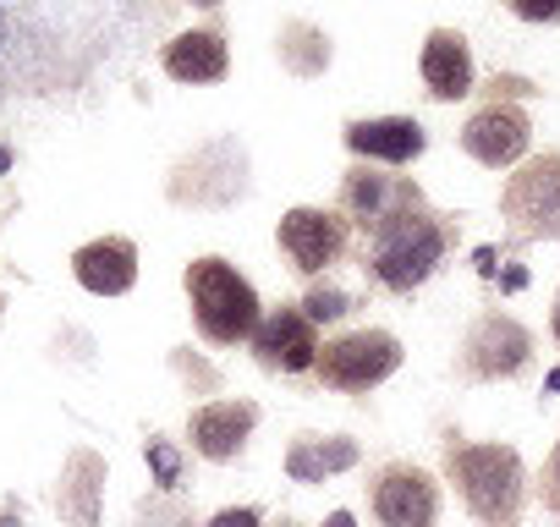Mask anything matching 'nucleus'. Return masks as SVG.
Returning a JSON list of instances; mask_svg holds the SVG:
<instances>
[{
	"label": "nucleus",
	"mask_w": 560,
	"mask_h": 527,
	"mask_svg": "<svg viewBox=\"0 0 560 527\" xmlns=\"http://www.w3.org/2000/svg\"><path fill=\"white\" fill-rule=\"evenodd\" d=\"M369 500H374L380 527H434V516H440V483L412 461L380 467L369 483Z\"/></svg>",
	"instance_id": "8"
},
{
	"label": "nucleus",
	"mask_w": 560,
	"mask_h": 527,
	"mask_svg": "<svg viewBox=\"0 0 560 527\" xmlns=\"http://www.w3.org/2000/svg\"><path fill=\"white\" fill-rule=\"evenodd\" d=\"M325 527H358V522H352V511H336V516H330Z\"/></svg>",
	"instance_id": "24"
},
{
	"label": "nucleus",
	"mask_w": 560,
	"mask_h": 527,
	"mask_svg": "<svg viewBox=\"0 0 560 527\" xmlns=\"http://www.w3.org/2000/svg\"><path fill=\"white\" fill-rule=\"evenodd\" d=\"M72 472H78V483H72V494H78L72 516H78V527H94V489L100 483H89V478H100V461L94 456H72Z\"/></svg>",
	"instance_id": "19"
},
{
	"label": "nucleus",
	"mask_w": 560,
	"mask_h": 527,
	"mask_svg": "<svg viewBox=\"0 0 560 527\" xmlns=\"http://www.w3.org/2000/svg\"><path fill=\"white\" fill-rule=\"evenodd\" d=\"M549 330H555V341H560V297H555V314H549Z\"/></svg>",
	"instance_id": "26"
},
{
	"label": "nucleus",
	"mask_w": 560,
	"mask_h": 527,
	"mask_svg": "<svg viewBox=\"0 0 560 527\" xmlns=\"http://www.w3.org/2000/svg\"><path fill=\"white\" fill-rule=\"evenodd\" d=\"M0 527H23V522H0Z\"/></svg>",
	"instance_id": "30"
},
{
	"label": "nucleus",
	"mask_w": 560,
	"mask_h": 527,
	"mask_svg": "<svg viewBox=\"0 0 560 527\" xmlns=\"http://www.w3.org/2000/svg\"><path fill=\"white\" fill-rule=\"evenodd\" d=\"M275 236H280V253L292 258L298 276H325L330 264L347 258L352 225H347L341 209H314V203H303V209L280 214V231H275Z\"/></svg>",
	"instance_id": "6"
},
{
	"label": "nucleus",
	"mask_w": 560,
	"mask_h": 527,
	"mask_svg": "<svg viewBox=\"0 0 560 527\" xmlns=\"http://www.w3.org/2000/svg\"><path fill=\"white\" fill-rule=\"evenodd\" d=\"M253 423H258V407H253V401H209V407H198V412L187 418V434H192V450H198V456L231 461V456L247 445Z\"/></svg>",
	"instance_id": "14"
},
{
	"label": "nucleus",
	"mask_w": 560,
	"mask_h": 527,
	"mask_svg": "<svg viewBox=\"0 0 560 527\" xmlns=\"http://www.w3.org/2000/svg\"><path fill=\"white\" fill-rule=\"evenodd\" d=\"M347 149L358 160H380V165H407L429 149V132L412 116H374V121H347Z\"/></svg>",
	"instance_id": "13"
},
{
	"label": "nucleus",
	"mask_w": 560,
	"mask_h": 527,
	"mask_svg": "<svg viewBox=\"0 0 560 527\" xmlns=\"http://www.w3.org/2000/svg\"><path fill=\"white\" fill-rule=\"evenodd\" d=\"M544 500H549V511L560 516V445H555V456H549V467H544Z\"/></svg>",
	"instance_id": "22"
},
{
	"label": "nucleus",
	"mask_w": 560,
	"mask_h": 527,
	"mask_svg": "<svg viewBox=\"0 0 560 527\" xmlns=\"http://www.w3.org/2000/svg\"><path fill=\"white\" fill-rule=\"evenodd\" d=\"M467 511L483 527H516L522 511V456L511 445H451L445 456Z\"/></svg>",
	"instance_id": "3"
},
{
	"label": "nucleus",
	"mask_w": 560,
	"mask_h": 527,
	"mask_svg": "<svg viewBox=\"0 0 560 527\" xmlns=\"http://www.w3.org/2000/svg\"><path fill=\"white\" fill-rule=\"evenodd\" d=\"M298 308H303L314 325H336V319H347V314H352V297H347V292H336V286H314Z\"/></svg>",
	"instance_id": "18"
},
{
	"label": "nucleus",
	"mask_w": 560,
	"mask_h": 527,
	"mask_svg": "<svg viewBox=\"0 0 560 527\" xmlns=\"http://www.w3.org/2000/svg\"><path fill=\"white\" fill-rule=\"evenodd\" d=\"M149 467H154L160 489H176V483H182V456H176L171 445H160V440H149Z\"/></svg>",
	"instance_id": "20"
},
{
	"label": "nucleus",
	"mask_w": 560,
	"mask_h": 527,
	"mask_svg": "<svg viewBox=\"0 0 560 527\" xmlns=\"http://www.w3.org/2000/svg\"><path fill=\"white\" fill-rule=\"evenodd\" d=\"M209 527H264V516H258V511H247V505H242V511H220V516H214V522H209Z\"/></svg>",
	"instance_id": "23"
},
{
	"label": "nucleus",
	"mask_w": 560,
	"mask_h": 527,
	"mask_svg": "<svg viewBox=\"0 0 560 527\" xmlns=\"http://www.w3.org/2000/svg\"><path fill=\"white\" fill-rule=\"evenodd\" d=\"M192 7H203V12H214V7H220V0H192Z\"/></svg>",
	"instance_id": "28"
},
{
	"label": "nucleus",
	"mask_w": 560,
	"mask_h": 527,
	"mask_svg": "<svg viewBox=\"0 0 560 527\" xmlns=\"http://www.w3.org/2000/svg\"><path fill=\"white\" fill-rule=\"evenodd\" d=\"M187 303H192V325L209 347H236V341H253L264 308H258V292L231 270L225 258H192L187 264Z\"/></svg>",
	"instance_id": "2"
},
{
	"label": "nucleus",
	"mask_w": 560,
	"mask_h": 527,
	"mask_svg": "<svg viewBox=\"0 0 560 527\" xmlns=\"http://www.w3.org/2000/svg\"><path fill=\"white\" fill-rule=\"evenodd\" d=\"M280 527H292V522H280Z\"/></svg>",
	"instance_id": "31"
},
{
	"label": "nucleus",
	"mask_w": 560,
	"mask_h": 527,
	"mask_svg": "<svg viewBox=\"0 0 560 527\" xmlns=\"http://www.w3.org/2000/svg\"><path fill=\"white\" fill-rule=\"evenodd\" d=\"M500 7L522 23H560V0H500Z\"/></svg>",
	"instance_id": "21"
},
{
	"label": "nucleus",
	"mask_w": 560,
	"mask_h": 527,
	"mask_svg": "<svg viewBox=\"0 0 560 527\" xmlns=\"http://www.w3.org/2000/svg\"><path fill=\"white\" fill-rule=\"evenodd\" d=\"M0 39H7V7H0Z\"/></svg>",
	"instance_id": "29"
},
{
	"label": "nucleus",
	"mask_w": 560,
	"mask_h": 527,
	"mask_svg": "<svg viewBox=\"0 0 560 527\" xmlns=\"http://www.w3.org/2000/svg\"><path fill=\"white\" fill-rule=\"evenodd\" d=\"M533 352V336L511 314H483L462 341V374L467 379H511Z\"/></svg>",
	"instance_id": "10"
},
{
	"label": "nucleus",
	"mask_w": 560,
	"mask_h": 527,
	"mask_svg": "<svg viewBox=\"0 0 560 527\" xmlns=\"http://www.w3.org/2000/svg\"><path fill=\"white\" fill-rule=\"evenodd\" d=\"M445 247H451L445 214H434V209L423 203V192L412 187L380 225L363 231V270H369L385 292L407 297V292H418V286L434 276V264L445 258Z\"/></svg>",
	"instance_id": "1"
},
{
	"label": "nucleus",
	"mask_w": 560,
	"mask_h": 527,
	"mask_svg": "<svg viewBox=\"0 0 560 527\" xmlns=\"http://www.w3.org/2000/svg\"><path fill=\"white\" fill-rule=\"evenodd\" d=\"M352 461H358L352 440H298L292 456H287V472L298 483H325L330 472H347Z\"/></svg>",
	"instance_id": "17"
},
{
	"label": "nucleus",
	"mask_w": 560,
	"mask_h": 527,
	"mask_svg": "<svg viewBox=\"0 0 560 527\" xmlns=\"http://www.w3.org/2000/svg\"><path fill=\"white\" fill-rule=\"evenodd\" d=\"M253 358L269 374H308L319 363V325L298 308V303H280L258 319L253 330Z\"/></svg>",
	"instance_id": "7"
},
{
	"label": "nucleus",
	"mask_w": 560,
	"mask_h": 527,
	"mask_svg": "<svg viewBox=\"0 0 560 527\" xmlns=\"http://www.w3.org/2000/svg\"><path fill=\"white\" fill-rule=\"evenodd\" d=\"M225 72H231V50H225L220 28H192L165 45V78H176V83H220Z\"/></svg>",
	"instance_id": "16"
},
{
	"label": "nucleus",
	"mask_w": 560,
	"mask_h": 527,
	"mask_svg": "<svg viewBox=\"0 0 560 527\" xmlns=\"http://www.w3.org/2000/svg\"><path fill=\"white\" fill-rule=\"evenodd\" d=\"M418 72H423L429 94L445 99V105H451V99H467L472 83H478V72H472V50H467V39H462L456 28H434V34L423 39Z\"/></svg>",
	"instance_id": "12"
},
{
	"label": "nucleus",
	"mask_w": 560,
	"mask_h": 527,
	"mask_svg": "<svg viewBox=\"0 0 560 527\" xmlns=\"http://www.w3.org/2000/svg\"><path fill=\"white\" fill-rule=\"evenodd\" d=\"M407 192H412L407 176H385V171H374V165H352V171L341 176V203H336V209L347 214V225L369 231V225H380Z\"/></svg>",
	"instance_id": "15"
},
{
	"label": "nucleus",
	"mask_w": 560,
	"mask_h": 527,
	"mask_svg": "<svg viewBox=\"0 0 560 527\" xmlns=\"http://www.w3.org/2000/svg\"><path fill=\"white\" fill-rule=\"evenodd\" d=\"M396 368H401V341H396L390 330H352V336H336V341L319 347V363H314L319 385L347 390V396L385 385Z\"/></svg>",
	"instance_id": "5"
},
{
	"label": "nucleus",
	"mask_w": 560,
	"mask_h": 527,
	"mask_svg": "<svg viewBox=\"0 0 560 527\" xmlns=\"http://www.w3.org/2000/svg\"><path fill=\"white\" fill-rule=\"evenodd\" d=\"M544 390H560V368H555V374H549V379H544Z\"/></svg>",
	"instance_id": "27"
},
{
	"label": "nucleus",
	"mask_w": 560,
	"mask_h": 527,
	"mask_svg": "<svg viewBox=\"0 0 560 527\" xmlns=\"http://www.w3.org/2000/svg\"><path fill=\"white\" fill-rule=\"evenodd\" d=\"M527 143H533V121H527L522 105H500V99H489V105L472 110L467 127H462V149H467L478 165H489V171L516 165V160L527 154Z\"/></svg>",
	"instance_id": "9"
},
{
	"label": "nucleus",
	"mask_w": 560,
	"mask_h": 527,
	"mask_svg": "<svg viewBox=\"0 0 560 527\" xmlns=\"http://www.w3.org/2000/svg\"><path fill=\"white\" fill-rule=\"evenodd\" d=\"M500 214L527 242H560V149L527 160L500 187Z\"/></svg>",
	"instance_id": "4"
},
{
	"label": "nucleus",
	"mask_w": 560,
	"mask_h": 527,
	"mask_svg": "<svg viewBox=\"0 0 560 527\" xmlns=\"http://www.w3.org/2000/svg\"><path fill=\"white\" fill-rule=\"evenodd\" d=\"M7 171H12V149H7V143H0V176H7Z\"/></svg>",
	"instance_id": "25"
},
{
	"label": "nucleus",
	"mask_w": 560,
	"mask_h": 527,
	"mask_svg": "<svg viewBox=\"0 0 560 527\" xmlns=\"http://www.w3.org/2000/svg\"><path fill=\"white\" fill-rule=\"evenodd\" d=\"M72 276H78V286L94 292V297H121V292H132V281H138V247H132L127 236L83 242V247L72 253Z\"/></svg>",
	"instance_id": "11"
}]
</instances>
